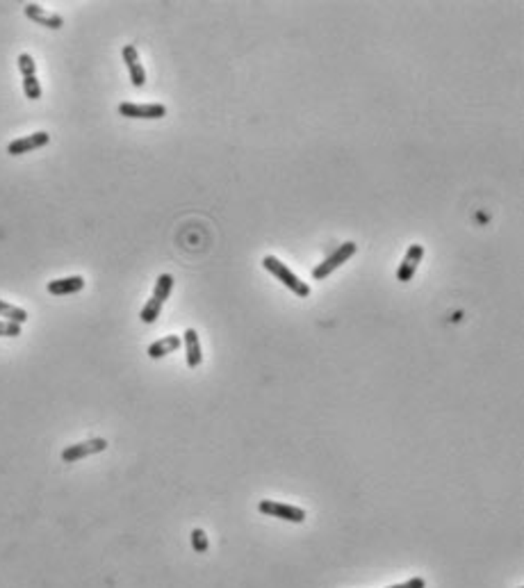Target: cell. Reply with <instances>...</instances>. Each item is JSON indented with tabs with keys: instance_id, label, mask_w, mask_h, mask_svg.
<instances>
[{
	"instance_id": "7a4b0ae2",
	"label": "cell",
	"mask_w": 524,
	"mask_h": 588,
	"mask_svg": "<svg viewBox=\"0 0 524 588\" xmlns=\"http://www.w3.org/2000/svg\"><path fill=\"white\" fill-rule=\"evenodd\" d=\"M356 251H358L356 242H344V244H340L338 249H335L324 262H319L317 267L312 269V278H315V280H324L328 274H333L338 267H342V265L347 262L349 258H354Z\"/></svg>"
},
{
	"instance_id": "2e32d148",
	"label": "cell",
	"mask_w": 524,
	"mask_h": 588,
	"mask_svg": "<svg viewBox=\"0 0 524 588\" xmlns=\"http://www.w3.org/2000/svg\"><path fill=\"white\" fill-rule=\"evenodd\" d=\"M23 91L30 100H39L42 98V82L37 80V75L33 78H23Z\"/></svg>"
},
{
	"instance_id": "9c48e42d",
	"label": "cell",
	"mask_w": 524,
	"mask_h": 588,
	"mask_svg": "<svg viewBox=\"0 0 524 588\" xmlns=\"http://www.w3.org/2000/svg\"><path fill=\"white\" fill-rule=\"evenodd\" d=\"M26 17L33 19L35 23H39V26L51 28V30H60L62 26H64V21H62L60 14L46 12L44 7H39V5H35V3H28V5H26Z\"/></svg>"
},
{
	"instance_id": "5bb4252c",
	"label": "cell",
	"mask_w": 524,
	"mask_h": 588,
	"mask_svg": "<svg viewBox=\"0 0 524 588\" xmlns=\"http://www.w3.org/2000/svg\"><path fill=\"white\" fill-rule=\"evenodd\" d=\"M171 289H174V276H171V274H160L158 280H155V287H153V299L164 303L169 299Z\"/></svg>"
},
{
	"instance_id": "9a60e30c",
	"label": "cell",
	"mask_w": 524,
	"mask_h": 588,
	"mask_svg": "<svg viewBox=\"0 0 524 588\" xmlns=\"http://www.w3.org/2000/svg\"><path fill=\"white\" fill-rule=\"evenodd\" d=\"M162 305H164V303H160L158 299H153V296H151V299H148L146 305L142 308V312H139V319H142L144 324H153V321L160 317Z\"/></svg>"
},
{
	"instance_id": "8992f818",
	"label": "cell",
	"mask_w": 524,
	"mask_h": 588,
	"mask_svg": "<svg viewBox=\"0 0 524 588\" xmlns=\"http://www.w3.org/2000/svg\"><path fill=\"white\" fill-rule=\"evenodd\" d=\"M422 258H424V247H422V244H410L408 251H406L401 265H399V269H397V278L401 280V283H408V280H413V276H415V271H417L419 262H422Z\"/></svg>"
},
{
	"instance_id": "ffe728a7",
	"label": "cell",
	"mask_w": 524,
	"mask_h": 588,
	"mask_svg": "<svg viewBox=\"0 0 524 588\" xmlns=\"http://www.w3.org/2000/svg\"><path fill=\"white\" fill-rule=\"evenodd\" d=\"M386 588H426V582H424V577H413L404 584H395V586H386Z\"/></svg>"
},
{
	"instance_id": "5b68a950",
	"label": "cell",
	"mask_w": 524,
	"mask_h": 588,
	"mask_svg": "<svg viewBox=\"0 0 524 588\" xmlns=\"http://www.w3.org/2000/svg\"><path fill=\"white\" fill-rule=\"evenodd\" d=\"M119 114L128 116V119H162L167 116V105L162 103H121L119 105Z\"/></svg>"
},
{
	"instance_id": "30bf717a",
	"label": "cell",
	"mask_w": 524,
	"mask_h": 588,
	"mask_svg": "<svg viewBox=\"0 0 524 588\" xmlns=\"http://www.w3.org/2000/svg\"><path fill=\"white\" fill-rule=\"evenodd\" d=\"M183 342H185V351H187V367L190 370H197V367L203 363V351H201V342H199V333L194 328H187L185 335H183Z\"/></svg>"
},
{
	"instance_id": "6da1fadb",
	"label": "cell",
	"mask_w": 524,
	"mask_h": 588,
	"mask_svg": "<svg viewBox=\"0 0 524 588\" xmlns=\"http://www.w3.org/2000/svg\"><path fill=\"white\" fill-rule=\"evenodd\" d=\"M262 267L267 269L271 276H276L287 289H292L296 296H301V299H303V296L310 294V285L303 283V280L296 276V274L289 269L285 262H280L276 256H264V258H262Z\"/></svg>"
},
{
	"instance_id": "ac0fdd59",
	"label": "cell",
	"mask_w": 524,
	"mask_h": 588,
	"mask_svg": "<svg viewBox=\"0 0 524 588\" xmlns=\"http://www.w3.org/2000/svg\"><path fill=\"white\" fill-rule=\"evenodd\" d=\"M192 547H194V552H199V554H206V552H208L210 540H208V534H206L203 529H194V531H192Z\"/></svg>"
},
{
	"instance_id": "d6986e66",
	"label": "cell",
	"mask_w": 524,
	"mask_h": 588,
	"mask_svg": "<svg viewBox=\"0 0 524 588\" xmlns=\"http://www.w3.org/2000/svg\"><path fill=\"white\" fill-rule=\"evenodd\" d=\"M17 335H21V324L0 319V338H17Z\"/></svg>"
},
{
	"instance_id": "277c9868",
	"label": "cell",
	"mask_w": 524,
	"mask_h": 588,
	"mask_svg": "<svg viewBox=\"0 0 524 588\" xmlns=\"http://www.w3.org/2000/svg\"><path fill=\"white\" fill-rule=\"evenodd\" d=\"M105 449H107L105 438H91V440L69 445L66 449L62 452V461H64V463H75V461L87 458V456H91V454H98V452H105Z\"/></svg>"
},
{
	"instance_id": "4fadbf2b",
	"label": "cell",
	"mask_w": 524,
	"mask_h": 588,
	"mask_svg": "<svg viewBox=\"0 0 524 588\" xmlns=\"http://www.w3.org/2000/svg\"><path fill=\"white\" fill-rule=\"evenodd\" d=\"M0 317H3L5 321H14V324L23 326L28 321V312L23 308H19V305H12V303L0 299Z\"/></svg>"
},
{
	"instance_id": "52a82bcc",
	"label": "cell",
	"mask_w": 524,
	"mask_h": 588,
	"mask_svg": "<svg viewBox=\"0 0 524 588\" xmlns=\"http://www.w3.org/2000/svg\"><path fill=\"white\" fill-rule=\"evenodd\" d=\"M48 142H51L48 132L39 130V132H33V135L19 137V139H14V142H10V146H7V153H10V155H23V153L37 151V148L46 146Z\"/></svg>"
},
{
	"instance_id": "8fae6325",
	"label": "cell",
	"mask_w": 524,
	"mask_h": 588,
	"mask_svg": "<svg viewBox=\"0 0 524 588\" xmlns=\"http://www.w3.org/2000/svg\"><path fill=\"white\" fill-rule=\"evenodd\" d=\"M82 287H84V278L82 276H66V278L48 280V285H46V289H48V292L55 294V296L75 294V292H80Z\"/></svg>"
},
{
	"instance_id": "7c38bea8",
	"label": "cell",
	"mask_w": 524,
	"mask_h": 588,
	"mask_svg": "<svg viewBox=\"0 0 524 588\" xmlns=\"http://www.w3.org/2000/svg\"><path fill=\"white\" fill-rule=\"evenodd\" d=\"M181 344H183V340L178 338V335H167V338L155 340L151 347H148V356H151L153 360L164 358V356H169V354H174V351L181 349Z\"/></svg>"
},
{
	"instance_id": "44dd1931",
	"label": "cell",
	"mask_w": 524,
	"mask_h": 588,
	"mask_svg": "<svg viewBox=\"0 0 524 588\" xmlns=\"http://www.w3.org/2000/svg\"><path fill=\"white\" fill-rule=\"evenodd\" d=\"M520 588H522V586H520Z\"/></svg>"
},
{
	"instance_id": "ba28073f",
	"label": "cell",
	"mask_w": 524,
	"mask_h": 588,
	"mask_svg": "<svg viewBox=\"0 0 524 588\" xmlns=\"http://www.w3.org/2000/svg\"><path fill=\"white\" fill-rule=\"evenodd\" d=\"M123 62H126L128 66V73H130V80L135 87H144L146 84V71L142 66V62H139V53L132 44L123 46Z\"/></svg>"
},
{
	"instance_id": "e0dca14e",
	"label": "cell",
	"mask_w": 524,
	"mask_h": 588,
	"mask_svg": "<svg viewBox=\"0 0 524 588\" xmlns=\"http://www.w3.org/2000/svg\"><path fill=\"white\" fill-rule=\"evenodd\" d=\"M19 71L23 73V78L37 75V62L33 60V55H28V53L19 55Z\"/></svg>"
},
{
	"instance_id": "3957f363",
	"label": "cell",
	"mask_w": 524,
	"mask_h": 588,
	"mask_svg": "<svg viewBox=\"0 0 524 588\" xmlns=\"http://www.w3.org/2000/svg\"><path fill=\"white\" fill-rule=\"evenodd\" d=\"M258 511L269 515V517H278V520H285V522H294V524H301L306 520V511L301 506H294V504H285V501H273V499H260L258 504Z\"/></svg>"
}]
</instances>
